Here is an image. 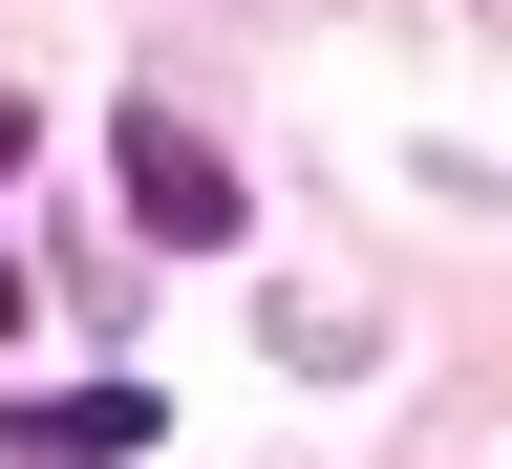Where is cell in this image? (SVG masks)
Here are the masks:
<instances>
[{
	"mask_svg": "<svg viewBox=\"0 0 512 469\" xmlns=\"http://www.w3.org/2000/svg\"><path fill=\"white\" fill-rule=\"evenodd\" d=\"M0 448H43V469H107V448H150V406H128V384H86V406H0Z\"/></svg>",
	"mask_w": 512,
	"mask_h": 469,
	"instance_id": "7a4b0ae2",
	"label": "cell"
},
{
	"mask_svg": "<svg viewBox=\"0 0 512 469\" xmlns=\"http://www.w3.org/2000/svg\"><path fill=\"white\" fill-rule=\"evenodd\" d=\"M128 214L214 256V235H235V150H214V128H192V107H128Z\"/></svg>",
	"mask_w": 512,
	"mask_h": 469,
	"instance_id": "6da1fadb",
	"label": "cell"
}]
</instances>
